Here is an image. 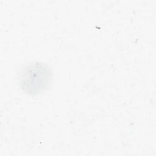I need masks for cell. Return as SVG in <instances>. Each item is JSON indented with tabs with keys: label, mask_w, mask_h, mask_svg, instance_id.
<instances>
[{
	"label": "cell",
	"mask_w": 156,
	"mask_h": 156,
	"mask_svg": "<svg viewBox=\"0 0 156 156\" xmlns=\"http://www.w3.org/2000/svg\"><path fill=\"white\" fill-rule=\"evenodd\" d=\"M52 77L50 68L46 65L34 62L28 64L19 73V83L22 90L34 94L45 90Z\"/></svg>",
	"instance_id": "obj_1"
}]
</instances>
